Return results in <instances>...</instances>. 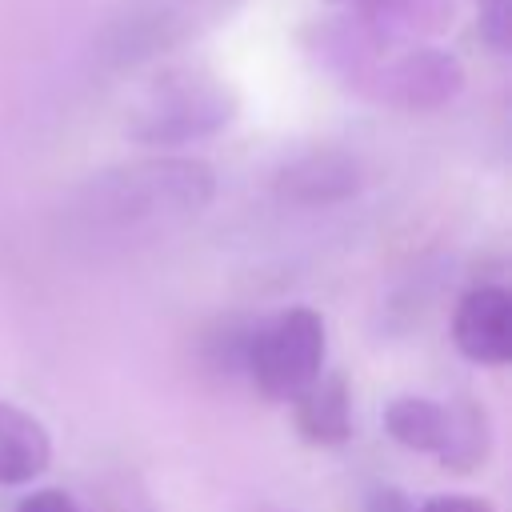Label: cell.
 <instances>
[{
	"instance_id": "obj_13",
	"label": "cell",
	"mask_w": 512,
	"mask_h": 512,
	"mask_svg": "<svg viewBox=\"0 0 512 512\" xmlns=\"http://www.w3.org/2000/svg\"><path fill=\"white\" fill-rule=\"evenodd\" d=\"M508 0H488L480 4V32L488 36L492 48H504L508 44Z\"/></svg>"
},
{
	"instance_id": "obj_7",
	"label": "cell",
	"mask_w": 512,
	"mask_h": 512,
	"mask_svg": "<svg viewBox=\"0 0 512 512\" xmlns=\"http://www.w3.org/2000/svg\"><path fill=\"white\" fill-rule=\"evenodd\" d=\"M52 460L44 420L0 400V484H32Z\"/></svg>"
},
{
	"instance_id": "obj_6",
	"label": "cell",
	"mask_w": 512,
	"mask_h": 512,
	"mask_svg": "<svg viewBox=\"0 0 512 512\" xmlns=\"http://www.w3.org/2000/svg\"><path fill=\"white\" fill-rule=\"evenodd\" d=\"M364 32L380 44H408V40H428L452 28L456 20V4L452 0H372L364 8L352 12Z\"/></svg>"
},
{
	"instance_id": "obj_8",
	"label": "cell",
	"mask_w": 512,
	"mask_h": 512,
	"mask_svg": "<svg viewBox=\"0 0 512 512\" xmlns=\"http://www.w3.org/2000/svg\"><path fill=\"white\" fill-rule=\"evenodd\" d=\"M292 412H296V428L308 444L332 448L352 436V392H348L344 376H316L292 400Z\"/></svg>"
},
{
	"instance_id": "obj_10",
	"label": "cell",
	"mask_w": 512,
	"mask_h": 512,
	"mask_svg": "<svg viewBox=\"0 0 512 512\" xmlns=\"http://www.w3.org/2000/svg\"><path fill=\"white\" fill-rule=\"evenodd\" d=\"M384 428L396 444H404L412 452H436L440 456L444 436H448V408L428 400V396H400L388 404Z\"/></svg>"
},
{
	"instance_id": "obj_9",
	"label": "cell",
	"mask_w": 512,
	"mask_h": 512,
	"mask_svg": "<svg viewBox=\"0 0 512 512\" xmlns=\"http://www.w3.org/2000/svg\"><path fill=\"white\" fill-rule=\"evenodd\" d=\"M360 188V164L340 152H316L284 168L280 196L296 204H336Z\"/></svg>"
},
{
	"instance_id": "obj_1",
	"label": "cell",
	"mask_w": 512,
	"mask_h": 512,
	"mask_svg": "<svg viewBox=\"0 0 512 512\" xmlns=\"http://www.w3.org/2000/svg\"><path fill=\"white\" fill-rule=\"evenodd\" d=\"M212 192L216 180L204 160L164 156L104 172L88 188V212L112 228H168L204 212Z\"/></svg>"
},
{
	"instance_id": "obj_2",
	"label": "cell",
	"mask_w": 512,
	"mask_h": 512,
	"mask_svg": "<svg viewBox=\"0 0 512 512\" xmlns=\"http://www.w3.org/2000/svg\"><path fill=\"white\" fill-rule=\"evenodd\" d=\"M324 316L316 308H288L248 328L244 372L268 400H296L316 376H324Z\"/></svg>"
},
{
	"instance_id": "obj_5",
	"label": "cell",
	"mask_w": 512,
	"mask_h": 512,
	"mask_svg": "<svg viewBox=\"0 0 512 512\" xmlns=\"http://www.w3.org/2000/svg\"><path fill=\"white\" fill-rule=\"evenodd\" d=\"M452 340L460 356L484 368H500L512 360V292L484 284L460 296L452 316Z\"/></svg>"
},
{
	"instance_id": "obj_11",
	"label": "cell",
	"mask_w": 512,
	"mask_h": 512,
	"mask_svg": "<svg viewBox=\"0 0 512 512\" xmlns=\"http://www.w3.org/2000/svg\"><path fill=\"white\" fill-rule=\"evenodd\" d=\"M484 456H488V416L468 400L452 404L448 408V436H444V448H440V464L456 468V472H468Z\"/></svg>"
},
{
	"instance_id": "obj_3",
	"label": "cell",
	"mask_w": 512,
	"mask_h": 512,
	"mask_svg": "<svg viewBox=\"0 0 512 512\" xmlns=\"http://www.w3.org/2000/svg\"><path fill=\"white\" fill-rule=\"evenodd\" d=\"M352 88L376 104L388 108H408V112H428L448 104L464 88V68L452 52L440 48H408L392 60L368 64Z\"/></svg>"
},
{
	"instance_id": "obj_4",
	"label": "cell",
	"mask_w": 512,
	"mask_h": 512,
	"mask_svg": "<svg viewBox=\"0 0 512 512\" xmlns=\"http://www.w3.org/2000/svg\"><path fill=\"white\" fill-rule=\"evenodd\" d=\"M232 96L212 80H176L152 96L132 136L144 144H184L232 120Z\"/></svg>"
},
{
	"instance_id": "obj_15",
	"label": "cell",
	"mask_w": 512,
	"mask_h": 512,
	"mask_svg": "<svg viewBox=\"0 0 512 512\" xmlns=\"http://www.w3.org/2000/svg\"><path fill=\"white\" fill-rule=\"evenodd\" d=\"M332 4H352V8H364V4H372V0H332Z\"/></svg>"
},
{
	"instance_id": "obj_14",
	"label": "cell",
	"mask_w": 512,
	"mask_h": 512,
	"mask_svg": "<svg viewBox=\"0 0 512 512\" xmlns=\"http://www.w3.org/2000/svg\"><path fill=\"white\" fill-rule=\"evenodd\" d=\"M412 512H492V504H488V500H480V496L448 492V496H432V500H424V504H420V508H412Z\"/></svg>"
},
{
	"instance_id": "obj_16",
	"label": "cell",
	"mask_w": 512,
	"mask_h": 512,
	"mask_svg": "<svg viewBox=\"0 0 512 512\" xmlns=\"http://www.w3.org/2000/svg\"><path fill=\"white\" fill-rule=\"evenodd\" d=\"M480 4H488V0H480Z\"/></svg>"
},
{
	"instance_id": "obj_12",
	"label": "cell",
	"mask_w": 512,
	"mask_h": 512,
	"mask_svg": "<svg viewBox=\"0 0 512 512\" xmlns=\"http://www.w3.org/2000/svg\"><path fill=\"white\" fill-rule=\"evenodd\" d=\"M16 512H88L84 504H76L68 492H60V488H40V492H32V496H24L20 504H16Z\"/></svg>"
}]
</instances>
